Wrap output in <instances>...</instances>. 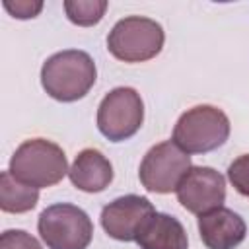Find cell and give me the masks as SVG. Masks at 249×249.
<instances>
[{
	"mask_svg": "<svg viewBox=\"0 0 249 249\" xmlns=\"http://www.w3.org/2000/svg\"><path fill=\"white\" fill-rule=\"evenodd\" d=\"M39 200V189L18 181L10 171L0 175V208L10 214H23L35 208Z\"/></svg>",
	"mask_w": 249,
	"mask_h": 249,
	"instance_id": "4fadbf2b",
	"label": "cell"
},
{
	"mask_svg": "<svg viewBox=\"0 0 249 249\" xmlns=\"http://www.w3.org/2000/svg\"><path fill=\"white\" fill-rule=\"evenodd\" d=\"M37 230L49 249H88L93 224L80 206L58 202L39 214Z\"/></svg>",
	"mask_w": 249,
	"mask_h": 249,
	"instance_id": "5b68a950",
	"label": "cell"
},
{
	"mask_svg": "<svg viewBox=\"0 0 249 249\" xmlns=\"http://www.w3.org/2000/svg\"><path fill=\"white\" fill-rule=\"evenodd\" d=\"M177 200L193 214L216 210L226 200V179L220 171L204 165H193L177 187Z\"/></svg>",
	"mask_w": 249,
	"mask_h": 249,
	"instance_id": "ba28073f",
	"label": "cell"
},
{
	"mask_svg": "<svg viewBox=\"0 0 249 249\" xmlns=\"http://www.w3.org/2000/svg\"><path fill=\"white\" fill-rule=\"evenodd\" d=\"M198 233L208 249H233L245 239L247 226L239 214L220 206L198 216Z\"/></svg>",
	"mask_w": 249,
	"mask_h": 249,
	"instance_id": "30bf717a",
	"label": "cell"
},
{
	"mask_svg": "<svg viewBox=\"0 0 249 249\" xmlns=\"http://www.w3.org/2000/svg\"><path fill=\"white\" fill-rule=\"evenodd\" d=\"M154 214V204L146 196L124 195L103 206L101 226L105 233L117 241H136L138 233Z\"/></svg>",
	"mask_w": 249,
	"mask_h": 249,
	"instance_id": "9c48e42d",
	"label": "cell"
},
{
	"mask_svg": "<svg viewBox=\"0 0 249 249\" xmlns=\"http://www.w3.org/2000/svg\"><path fill=\"white\" fill-rule=\"evenodd\" d=\"M144 121V103L134 88L111 89L97 107V128L111 142L134 136Z\"/></svg>",
	"mask_w": 249,
	"mask_h": 249,
	"instance_id": "8992f818",
	"label": "cell"
},
{
	"mask_svg": "<svg viewBox=\"0 0 249 249\" xmlns=\"http://www.w3.org/2000/svg\"><path fill=\"white\" fill-rule=\"evenodd\" d=\"M163 39V29L156 19L128 16L119 19L109 31L107 49L123 62H144L160 54Z\"/></svg>",
	"mask_w": 249,
	"mask_h": 249,
	"instance_id": "277c9868",
	"label": "cell"
},
{
	"mask_svg": "<svg viewBox=\"0 0 249 249\" xmlns=\"http://www.w3.org/2000/svg\"><path fill=\"white\" fill-rule=\"evenodd\" d=\"M68 177L84 193H101L113 181V165L99 150L86 148L76 156Z\"/></svg>",
	"mask_w": 249,
	"mask_h": 249,
	"instance_id": "8fae6325",
	"label": "cell"
},
{
	"mask_svg": "<svg viewBox=\"0 0 249 249\" xmlns=\"http://www.w3.org/2000/svg\"><path fill=\"white\" fill-rule=\"evenodd\" d=\"M228 179L239 195L249 196V154H243L230 163Z\"/></svg>",
	"mask_w": 249,
	"mask_h": 249,
	"instance_id": "9a60e30c",
	"label": "cell"
},
{
	"mask_svg": "<svg viewBox=\"0 0 249 249\" xmlns=\"http://www.w3.org/2000/svg\"><path fill=\"white\" fill-rule=\"evenodd\" d=\"M140 249H187L189 239L183 224L169 214L156 212L136 237Z\"/></svg>",
	"mask_w": 249,
	"mask_h": 249,
	"instance_id": "7c38bea8",
	"label": "cell"
},
{
	"mask_svg": "<svg viewBox=\"0 0 249 249\" xmlns=\"http://www.w3.org/2000/svg\"><path fill=\"white\" fill-rule=\"evenodd\" d=\"M107 10L105 0H66L64 12L68 19L80 27H89L101 21Z\"/></svg>",
	"mask_w": 249,
	"mask_h": 249,
	"instance_id": "5bb4252c",
	"label": "cell"
},
{
	"mask_svg": "<svg viewBox=\"0 0 249 249\" xmlns=\"http://www.w3.org/2000/svg\"><path fill=\"white\" fill-rule=\"evenodd\" d=\"M230 136V119L214 105H196L185 111L173 128V144L187 154H206L220 148Z\"/></svg>",
	"mask_w": 249,
	"mask_h": 249,
	"instance_id": "3957f363",
	"label": "cell"
},
{
	"mask_svg": "<svg viewBox=\"0 0 249 249\" xmlns=\"http://www.w3.org/2000/svg\"><path fill=\"white\" fill-rule=\"evenodd\" d=\"M97 68L86 51L66 49L49 56L41 68L43 89L56 101L82 99L95 84Z\"/></svg>",
	"mask_w": 249,
	"mask_h": 249,
	"instance_id": "6da1fadb",
	"label": "cell"
},
{
	"mask_svg": "<svg viewBox=\"0 0 249 249\" xmlns=\"http://www.w3.org/2000/svg\"><path fill=\"white\" fill-rule=\"evenodd\" d=\"M4 8L18 19H29L43 10V2L41 0H16V2L4 0Z\"/></svg>",
	"mask_w": 249,
	"mask_h": 249,
	"instance_id": "e0dca14e",
	"label": "cell"
},
{
	"mask_svg": "<svg viewBox=\"0 0 249 249\" xmlns=\"http://www.w3.org/2000/svg\"><path fill=\"white\" fill-rule=\"evenodd\" d=\"M191 156L183 152L173 140L152 146L140 163V183L150 193L167 195L177 191L179 183L191 169Z\"/></svg>",
	"mask_w": 249,
	"mask_h": 249,
	"instance_id": "52a82bcc",
	"label": "cell"
},
{
	"mask_svg": "<svg viewBox=\"0 0 249 249\" xmlns=\"http://www.w3.org/2000/svg\"><path fill=\"white\" fill-rule=\"evenodd\" d=\"M8 171L29 187L45 189L62 181L70 169L58 144L45 138H31L16 148Z\"/></svg>",
	"mask_w": 249,
	"mask_h": 249,
	"instance_id": "7a4b0ae2",
	"label": "cell"
},
{
	"mask_svg": "<svg viewBox=\"0 0 249 249\" xmlns=\"http://www.w3.org/2000/svg\"><path fill=\"white\" fill-rule=\"evenodd\" d=\"M0 249H43L41 243L23 230H6L0 235Z\"/></svg>",
	"mask_w": 249,
	"mask_h": 249,
	"instance_id": "2e32d148",
	"label": "cell"
}]
</instances>
